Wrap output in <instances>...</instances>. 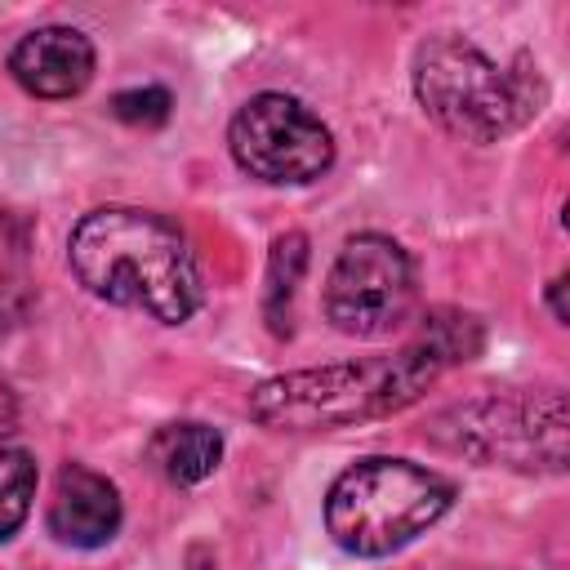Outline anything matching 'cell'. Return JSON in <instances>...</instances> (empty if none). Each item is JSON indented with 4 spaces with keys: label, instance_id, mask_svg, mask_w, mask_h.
Here are the masks:
<instances>
[{
    "label": "cell",
    "instance_id": "1",
    "mask_svg": "<svg viewBox=\"0 0 570 570\" xmlns=\"http://www.w3.org/2000/svg\"><path fill=\"white\" fill-rule=\"evenodd\" d=\"M481 352V325L463 312L423 316L419 334L387 356H356L272 374L249 392V419L272 432H334L392 419L414 405L450 365Z\"/></svg>",
    "mask_w": 570,
    "mask_h": 570
},
{
    "label": "cell",
    "instance_id": "2",
    "mask_svg": "<svg viewBox=\"0 0 570 570\" xmlns=\"http://www.w3.org/2000/svg\"><path fill=\"white\" fill-rule=\"evenodd\" d=\"M67 263L94 298L147 312L160 325L191 321L205 298L187 232L138 205L89 209L67 236Z\"/></svg>",
    "mask_w": 570,
    "mask_h": 570
},
{
    "label": "cell",
    "instance_id": "3",
    "mask_svg": "<svg viewBox=\"0 0 570 570\" xmlns=\"http://www.w3.org/2000/svg\"><path fill=\"white\" fill-rule=\"evenodd\" d=\"M414 98L459 142H499L530 125L543 107V80L530 53L508 67L494 62L476 40L436 31L414 49Z\"/></svg>",
    "mask_w": 570,
    "mask_h": 570
},
{
    "label": "cell",
    "instance_id": "4",
    "mask_svg": "<svg viewBox=\"0 0 570 570\" xmlns=\"http://www.w3.org/2000/svg\"><path fill=\"white\" fill-rule=\"evenodd\" d=\"M454 503V481L396 454L343 468L325 494V530L352 557H392L428 534Z\"/></svg>",
    "mask_w": 570,
    "mask_h": 570
},
{
    "label": "cell",
    "instance_id": "5",
    "mask_svg": "<svg viewBox=\"0 0 570 570\" xmlns=\"http://www.w3.org/2000/svg\"><path fill=\"white\" fill-rule=\"evenodd\" d=\"M566 396L561 387L543 392H490L445 410L432 436L476 463L517 468V472H566Z\"/></svg>",
    "mask_w": 570,
    "mask_h": 570
},
{
    "label": "cell",
    "instance_id": "6",
    "mask_svg": "<svg viewBox=\"0 0 570 570\" xmlns=\"http://www.w3.org/2000/svg\"><path fill=\"white\" fill-rule=\"evenodd\" d=\"M419 307L414 258L383 232H356L343 240L325 276V321L347 338H387L410 325Z\"/></svg>",
    "mask_w": 570,
    "mask_h": 570
},
{
    "label": "cell",
    "instance_id": "7",
    "mask_svg": "<svg viewBox=\"0 0 570 570\" xmlns=\"http://www.w3.org/2000/svg\"><path fill=\"white\" fill-rule=\"evenodd\" d=\"M227 151L258 183L303 187L334 165V134L307 102L267 89V94H254L232 116Z\"/></svg>",
    "mask_w": 570,
    "mask_h": 570
},
{
    "label": "cell",
    "instance_id": "8",
    "mask_svg": "<svg viewBox=\"0 0 570 570\" xmlns=\"http://www.w3.org/2000/svg\"><path fill=\"white\" fill-rule=\"evenodd\" d=\"M120 521H125V503H120L116 481H107L102 472L85 463L58 468L45 525L62 548H102L116 539Z\"/></svg>",
    "mask_w": 570,
    "mask_h": 570
},
{
    "label": "cell",
    "instance_id": "9",
    "mask_svg": "<svg viewBox=\"0 0 570 570\" xmlns=\"http://www.w3.org/2000/svg\"><path fill=\"white\" fill-rule=\"evenodd\" d=\"M94 45L80 27H36L27 31L13 53H9V76L31 94V98H76L94 80Z\"/></svg>",
    "mask_w": 570,
    "mask_h": 570
},
{
    "label": "cell",
    "instance_id": "10",
    "mask_svg": "<svg viewBox=\"0 0 570 570\" xmlns=\"http://www.w3.org/2000/svg\"><path fill=\"white\" fill-rule=\"evenodd\" d=\"M147 463L169 485H196V481L214 476V468L223 463V436H218V428L196 423V419L160 423L147 441Z\"/></svg>",
    "mask_w": 570,
    "mask_h": 570
},
{
    "label": "cell",
    "instance_id": "11",
    "mask_svg": "<svg viewBox=\"0 0 570 570\" xmlns=\"http://www.w3.org/2000/svg\"><path fill=\"white\" fill-rule=\"evenodd\" d=\"M307 267V236L303 232H285L272 240L267 254V285H263V316L272 334H289V312H294V294Z\"/></svg>",
    "mask_w": 570,
    "mask_h": 570
},
{
    "label": "cell",
    "instance_id": "12",
    "mask_svg": "<svg viewBox=\"0 0 570 570\" xmlns=\"http://www.w3.org/2000/svg\"><path fill=\"white\" fill-rule=\"evenodd\" d=\"M36 499V459L22 445H0V543L13 539Z\"/></svg>",
    "mask_w": 570,
    "mask_h": 570
},
{
    "label": "cell",
    "instance_id": "13",
    "mask_svg": "<svg viewBox=\"0 0 570 570\" xmlns=\"http://www.w3.org/2000/svg\"><path fill=\"white\" fill-rule=\"evenodd\" d=\"M169 107H174V98H169V89H160V85L120 89V94L111 98V116L125 120V125H142V129L165 125V120H169Z\"/></svg>",
    "mask_w": 570,
    "mask_h": 570
},
{
    "label": "cell",
    "instance_id": "14",
    "mask_svg": "<svg viewBox=\"0 0 570 570\" xmlns=\"http://www.w3.org/2000/svg\"><path fill=\"white\" fill-rule=\"evenodd\" d=\"M13 423H18V401H13L9 383L0 379V436H4V432H13Z\"/></svg>",
    "mask_w": 570,
    "mask_h": 570
},
{
    "label": "cell",
    "instance_id": "15",
    "mask_svg": "<svg viewBox=\"0 0 570 570\" xmlns=\"http://www.w3.org/2000/svg\"><path fill=\"white\" fill-rule=\"evenodd\" d=\"M561 289H566V281L557 276V281L548 285V298H552V316H557V321H566V303H561Z\"/></svg>",
    "mask_w": 570,
    "mask_h": 570
}]
</instances>
